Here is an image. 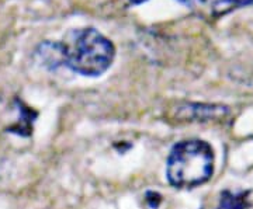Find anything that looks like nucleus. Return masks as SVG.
Segmentation results:
<instances>
[{"instance_id": "f257e3e1", "label": "nucleus", "mask_w": 253, "mask_h": 209, "mask_svg": "<svg viewBox=\"0 0 253 209\" xmlns=\"http://www.w3.org/2000/svg\"><path fill=\"white\" fill-rule=\"evenodd\" d=\"M58 45L62 65L89 77L103 74L116 56L114 44L94 28L72 30Z\"/></svg>"}, {"instance_id": "f03ea898", "label": "nucleus", "mask_w": 253, "mask_h": 209, "mask_svg": "<svg viewBox=\"0 0 253 209\" xmlns=\"http://www.w3.org/2000/svg\"><path fill=\"white\" fill-rule=\"evenodd\" d=\"M214 172V150L204 140L190 139L173 146L166 175L174 187H196L208 181Z\"/></svg>"}, {"instance_id": "7ed1b4c3", "label": "nucleus", "mask_w": 253, "mask_h": 209, "mask_svg": "<svg viewBox=\"0 0 253 209\" xmlns=\"http://www.w3.org/2000/svg\"><path fill=\"white\" fill-rule=\"evenodd\" d=\"M228 114L225 105L215 104H184L179 108L181 121H210L224 118Z\"/></svg>"}, {"instance_id": "20e7f679", "label": "nucleus", "mask_w": 253, "mask_h": 209, "mask_svg": "<svg viewBox=\"0 0 253 209\" xmlns=\"http://www.w3.org/2000/svg\"><path fill=\"white\" fill-rule=\"evenodd\" d=\"M251 207V202L246 198V194H231L225 192L221 198V209H246Z\"/></svg>"}, {"instance_id": "39448f33", "label": "nucleus", "mask_w": 253, "mask_h": 209, "mask_svg": "<svg viewBox=\"0 0 253 209\" xmlns=\"http://www.w3.org/2000/svg\"><path fill=\"white\" fill-rule=\"evenodd\" d=\"M128 1H129V4H139V3L146 1V0H128ZM180 1L187 4V6H196V4H203L204 3V0H180Z\"/></svg>"}]
</instances>
